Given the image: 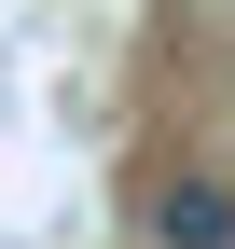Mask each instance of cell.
Here are the masks:
<instances>
[{
	"mask_svg": "<svg viewBox=\"0 0 235 249\" xmlns=\"http://www.w3.org/2000/svg\"><path fill=\"white\" fill-rule=\"evenodd\" d=\"M152 249H235V194L221 180H166L152 194Z\"/></svg>",
	"mask_w": 235,
	"mask_h": 249,
	"instance_id": "6da1fadb",
	"label": "cell"
}]
</instances>
